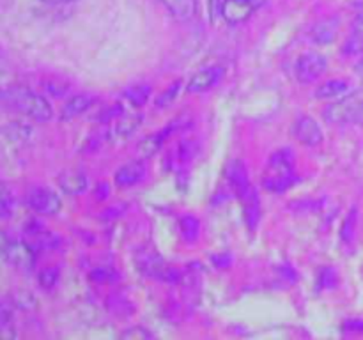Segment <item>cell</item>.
I'll return each instance as SVG.
<instances>
[{"instance_id":"6da1fadb","label":"cell","mask_w":363,"mask_h":340,"mask_svg":"<svg viewBox=\"0 0 363 340\" xmlns=\"http://www.w3.org/2000/svg\"><path fill=\"white\" fill-rule=\"evenodd\" d=\"M2 101L9 108L21 112L25 117L38 123H48L53 117V108L48 99L23 85H11L4 89Z\"/></svg>"},{"instance_id":"2e32d148","label":"cell","mask_w":363,"mask_h":340,"mask_svg":"<svg viewBox=\"0 0 363 340\" xmlns=\"http://www.w3.org/2000/svg\"><path fill=\"white\" fill-rule=\"evenodd\" d=\"M174 18L190 21L197 16V0H158Z\"/></svg>"},{"instance_id":"8992f818","label":"cell","mask_w":363,"mask_h":340,"mask_svg":"<svg viewBox=\"0 0 363 340\" xmlns=\"http://www.w3.org/2000/svg\"><path fill=\"white\" fill-rule=\"evenodd\" d=\"M138 268L144 275L151 276V278H158L167 283H179L181 273L176 268H170L165 264L158 254H144L138 257Z\"/></svg>"},{"instance_id":"603a6c76","label":"cell","mask_w":363,"mask_h":340,"mask_svg":"<svg viewBox=\"0 0 363 340\" xmlns=\"http://www.w3.org/2000/svg\"><path fill=\"white\" fill-rule=\"evenodd\" d=\"M179 230L183 239H186L188 243H194L201 234V222L195 216L186 215L179 220Z\"/></svg>"},{"instance_id":"83f0119b","label":"cell","mask_w":363,"mask_h":340,"mask_svg":"<svg viewBox=\"0 0 363 340\" xmlns=\"http://www.w3.org/2000/svg\"><path fill=\"white\" fill-rule=\"evenodd\" d=\"M179 91H181V81H174L170 87H167L165 91L158 96V99H156V106H158V108H165V106H169L170 103L176 99V96L179 94Z\"/></svg>"},{"instance_id":"cb8c5ba5","label":"cell","mask_w":363,"mask_h":340,"mask_svg":"<svg viewBox=\"0 0 363 340\" xmlns=\"http://www.w3.org/2000/svg\"><path fill=\"white\" fill-rule=\"evenodd\" d=\"M124 98L133 106H142L151 98V87L149 85H133V87L124 91Z\"/></svg>"},{"instance_id":"8fae6325","label":"cell","mask_w":363,"mask_h":340,"mask_svg":"<svg viewBox=\"0 0 363 340\" xmlns=\"http://www.w3.org/2000/svg\"><path fill=\"white\" fill-rule=\"evenodd\" d=\"M145 177V165L142 162H130L116 172V184L119 188H130L140 183Z\"/></svg>"},{"instance_id":"9a60e30c","label":"cell","mask_w":363,"mask_h":340,"mask_svg":"<svg viewBox=\"0 0 363 340\" xmlns=\"http://www.w3.org/2000/svg\"><path fill=\"white\" fill-rule=\"evenodd\" d=\"M342 53L347 57L363 55V9L358 13L353 28L342 45Z\"/></svg>"},{"instance_id":"5b68a950","label":"cell","mask_w":363,"mask_h":340,"mask_svg":"<svg viewBox=\"0 0 363 340\" xmlns=\"http://www.w3.org/2000/svg\"><path fill=\"white\" fill-rule=\"evenodd\" d=\"M27 204L32 211L43 216H53L62 208V200L53 190L46 186H34L27 193Z\"/></svg>"},{"instance_id":"8d00e7d4","label":"cell","mask_w":363,"mask_h":340,"mask_svg":"<svg viewBox=\"0 0 363 340\" xmlns=\"http://www.w3.org/2000/svg\"><path fill=\"white\" fill-rule=\"evenodd\" d=\"M43 2H46V4H53V6H62V4L74 2V0H43Z\"/></svg>"},{"instance_id":"d4e9b609","label":"cell","mask_w":363,"mask_h":340,"mask_svg":"<svg viewBox=\"0 0 363 340\" xmlns=\"http://www.w3.org/2000/svg\"><path fill=\"white\" fill-rule=\"evenodd\" d=\"M59 276H60L59 268H52V266H50V268H45L43 271H39L38 282H39V285H41V289L50 290L57 285V282H59Z\"/></svg>"},{"instance_id":"1f68e13d","label":"cell","mask_w":363,"mask_h":340,"mask_svg":"<svg viewBox=\"0 0 363 340\" xmlns=\"http://www.w3.org/2000/svg\"><path fill=\"white\" fill-rule=\"evenodd\" d=\"M124 339H151V333L147 332V329L140 328V326H133V328L126 329V332L123 333Z\"/></svg>"},{"instance_id":"d590c367","label":"cell","mask_w":363,"mask_h":340,"mask_svg":"<svg viewBox=\"0 0 363 340\" xmlns=\"http://www.w3.org/2000/svg\"><path fill=\"white\" fill-rule=\"evenodd\" d=\"M354 120L363 126V101L360 103V106H358V112H357V117H354Z\"/></svg>"},{"instance_id":"5bb4252c","label":"cell","mask_w":363,"mask_h":340,"mask_svg":"<svg viewBox=\"0 0 363 340\" xmlns=\"http://www.w3.org/2000/svg\"><path fill=\"white\" fill-rule=\"evenodd\" d=\"M240 200L241 204H243V215L247 225L250 227L252 230L257 229L259 218H261V202H259L257 191L250 186L245 191V195H241Z\"/></svg>"},{"instance_id":"7402d4cb","label":"cell","mask_w":363,"mask_h":340,"mask_svg":"<svg viewBox=\"0 0 363 340\" xmlns=\"http://www.w3.org/2000/svg\"><path fill=\"white\" fill-rule=\"evenodd\" d=\"M337 34V21L335 20H325L319 25H315L312 30V38L318 45H330L335 39Z\"/></svg>"},{"instance_id":"ffe728a7","label":"cell","mask_w":363,"mask_h":340,"mask_svg":"<svg viewBox=\"0 0 363 340\" xmlns=\"http://www.w3.org/2000/svg\"><path fill=\"white\" fill-rule=\"evenodd\" d=\"M142 123V115H138V113H135V115H126V113H123V115L117 117L116 120H112V130H110V135L112 137H130V135H133L135 131H137V128L140 126Z\"/></svg>"},{"instance_id":"4316f807","label":"cell","mask_w":363,"mask_h":340,"mask_svg":"<svg viewBox=\"0 0 363 340\" xmlns=\"http://www.w3.org/2000/svg\"><path fill=\"white\" fill-rule=\"evenodd\" d=\"M337 283H339V275H337V271L333 268H323L321 271H319V276H318V285L319 289H335Z\"/></svg>"},{"instance_id":"d6a6232c","label":"cell","mask_w":363,"mask_h":340,"mask_svg":"<svg viewBox=\"0 0 363 340\" xmlns=\"http://www.w3.org/2000/svg\"><path fill=\"white\" fill-rule=\"evenodd\" d=\"M344 329H346V332H353V333H363V321H358V319H350V321L344 322Z\"/></svg>"},{"instance_id":"ac0fdd59","label":"cell","mask_w":363,"mask_h":340,"mask_svg":"<svg viewBox=\"0 0 363 340\" xmlns=\"http://www.w3.org/2000/svg\"><path fill=\"white\" fill-rule=\"evenodd\" d=\"M92 105H94V99H92L91 96H85V94L73 96V98H69L66 103H64L62 110H60V119L62 120L74 119V117L87 112Z\"/></svg>"},{"instance_id":"74e56055","label":"cell","mask_w":363,"mask_h":340,"mask_svg":"<svg viewBox=\"0 0 363 340\" xmlns=\"http://www.w3.org/2000/svg\"><path fill=\"white\" fill-rule=\"evenodd\" d=\"M357 73L362 74V76H363V57L360 60H358V64H357Z\"/></svg>"},{"instance_id":"836d02e7","label":"cell","mask_w":363,"mask_h":340,"mask_svg":"<svg viewBox=\"0 0 363 340\" xmlns=\"http://www.w3.org/2000/svg\"><path fill=\"white\" fill-rule=\"evenodd\" d=\"M110 195V186L106 183H99L98 186H96L94 190V197L98 198V200H106Z\"/></svg>"},{"instance_id":"7c38bea8","label":"cell","mask_w":363,"mask_h":340,"mask_svg":"<svg viewBox=\"0 0 363 340\" xmlns=\"http://www.w3.org/2000/svg\"><path fill=\"white\" fill-rule=\"evenodd\" d=\"M176 126H177V120H174L172 124H169V126H167L163 131H160V133L147 135V137H145L144 140H142L140 144L137 145L138 156H144V158H151L152 154H156V152L162 149V145L165 144L167 137H169V135L172 133L174 130H176Z\"/></svg>"},{"instance_id":"484cf974","label":"cell","mask_w":363,"mask_h":340,"mask_svg":"<svg viewBox=\"0 0 363 340\" xmlns=\"http://www.w3.org/2000/svg\"><path fill=\"white\" fill-rule=\"evenodd\" d=\"M13 305L20 310H34L35 308V298L34 294L28 293V290H16L13 294Z\"/></svg>"},{"instance_id":"7a4b0ae2","label":"cell","mask_w":363,"mask_h":340,"mask_svg":"<svg viewBox=\"0 0 363 340\" xmlns=\"http://www.w3.org/2000/svg\"><path fill=\"white\" fill-rule=\"evenodd\" d=\"M294 181H296V174H294L293 152L289 149H280L273 152L262 172V188L272 193H282L287 188L293 186Z\"/></svg>"},{"instance_id":"52a82bcc","label":"cell","mask_w":363,"mask_h":340,"mask_svg":"<svg viewBox=\"0 0 363 340\" xmlns=\"http://www.w3.org/2000/svg\"><path fill=\"white\" fill-rule=\"evenodd\" d=\"M264 4V0H222L220 14L229 25H241L250 20L252 14Z\"/></svg>"},{"instance_id":"3957f363","label":"cell","mask_w":363,"mask_h":340,"mask_svg":"<svg viewBox=\"0 0 363 340\" xmlns=\"http://www.w3.org/2000/svg\"><path fill=\"white\" fill-rule=\"evenodd\" d=\"M35 248L28 241L16 239L4 234L2 237V255L6 262L20 271H32L35 266Z\"/></svg>"},{"instance_id":"44dd1931","label":"cell","mask_w":363,"mask_h":340,"mask_svg":"<svg viewBox=\"0 0 363 340\" xmlns=\"http://www.w3.org/2000/svg\"><path fill=\"white\" fill-rule=\"evenodd\" d=\"M2 131L6 140L11 142V144H23L30 138L32 126L28 123H23V120H11L4 126Z\"/></svg>"},{"instance_id":"e0dca14e","label":"cell","mask_w":363,"mask_h":340,"mask_svg":"<svg viewBox=\"0 0 363 340\" xmlns=\"http://www.w3.org/2000/svg\"><path fill=\"white\" fill-rule=\"evenodd\" d=\"M227 181H229V186L233 188L238 198L245 195V191L252 186L250 181H248L247 170H245V165L241 162L230 163L229 169H227Z\"/></svg>"},{"instance_id":"e575fe53","label":"cell","mask_w":363,"mask_h":340,"mask_svg":"<svg viewBox=\"0 0 363 340\" xmlns=\"http://www.w3.org/2000/svg\"><path fill=\"white\" fill-rule=\"evenodd\" d=\"M211 261L215 262L218 268H227L230 264V257L227 254H216L215 257H211Z\"/></svg>"},{"instance_id":"4dcf8cb0","label":"cell","mask_w":363,"mask_h":340,"mask_svg":"<svg viewBox=\"0 0 363 340\" xmlns=\"http://www.w3.org/2000/svg\"><path fill=\"white\" fill-rule=\"evenodd\" d=\"M195 152H197V145L194 144V140H184L181 142L179 149H177V158H179V162H188V159L194 158Z\"/></svg>"},{"instance_id":"277c9868","label":"cell","mask_w":363,"mask_h":340,"mask_svg":"<svg viewBox=\"0 0 363 340\" xmlns=\"http://www.w3.org/2000/svg\"><path fill=\"white\" fill-rule=\"evenodd\" d=\"M326 69H328V60L321 53L307 52L298 59L296 67H294V74H296L300 84L308 85L318 81L325 74Z\"/></svg>"},{"instance_id":"f1b7e54d","label":"cell","mask_w":363,"mask_h":340,"mask_svg":"<svg viewBox=\"0 0 363 340\" xmlns=\"http://www.w3.org/2000/svg\"><path fill=\"white\" fill-rule=\"evenodd\" d=\"M89 276L96 283H110L117 278V273L112 268H96L92 269Z\"/></svg>"},{"instance_id":"d6986e66","label":"cell","mask_w":363,"mask_h":340,"mask_svg":"<svg viewBox=\"0 0 363 340\" xmlns=\"http://www.w3.org/2000/svg\"><path fill=\"white\" fill-rule=\"evenodd\" d=\"M347 92H350V81L333 78V80H326L325 84L315 89V98L325 99V101L326 99H340L347 96Z\"/></svg>"},{"instance_id":"30bf717a","label":"cell","mask_w":363,"mask_h":340,"mask_svg":"<svg viewBox=\"0 0 363 340\" xmlns=\"http://www.w3.org/2000/svg\"><path fill=\"white\" fill-rule=\"evenodd\" d=\"M362 101H357V98L353 96H344L339 101L330 105L328 108L325 110V119L328 123H346V120H351L357 117L358 106H360Z\"/></svg>"},{"instance_id":"9c48e42d","label":"cell","mask_w":363,"mask_h":340,"mask_svg":"<svg viewBox=\"0 0 363 340\" xmlns=\"http://www.w3.org/2000/svg\"><path fill=\"white\" fill-rule=\"evenodd\" d=\"M222 76H223L222 66L204 67V69L197 71V73L188 80L186 91L194 92V94H197V92H206L209 91V89L215 87V85L222 80Z\"/></svg>"},{"instance_id":"f546056e","label":"cell","mask_w":363,"mask_h":340,"mask_svg":"<svg viewBox=\"0 0 363 340\" xmlns=\"http://www.w3.org/2000/svg\"><path fill=\"white\" fill-rule=\"evenodd\" d=\"M14 205H16V200H14V195L11 193L9 186L4 184L2 186V218L7 220L14 211Z\"/></svg>"},{"instance_id":"ba28073f","label":"cell","mask_w":363,"mask_h":340,"mask_svg":"<svg viewBox=\"0 0 363 340\" xmlns=\"http://www.w3.org/2000/svg\"><path fill=\"white\" fill-rule=\"evenodd\" d=\"M293 133L298 138V142H301L303 145H308V147H315V145H319L323 142L321 126L318 124V120L308 115H301L296 120V124L293 128Z\"/></svg>"},{"instance_id":"4fadbf2b","label":"cell","mask_w":363,"mask_h":340,"mask_svg":"<svg viewBox=\"0 0 363 340\" xmlns=\"http://www.w3.org/2000/svg\"><path fill=\"white\" fill-rule=\"evenodd\" d=\"M60 190L66 195H82L89 186V179L85 174L77 172V170H66L57 177Z\"/></svg>"}]
</instances>
